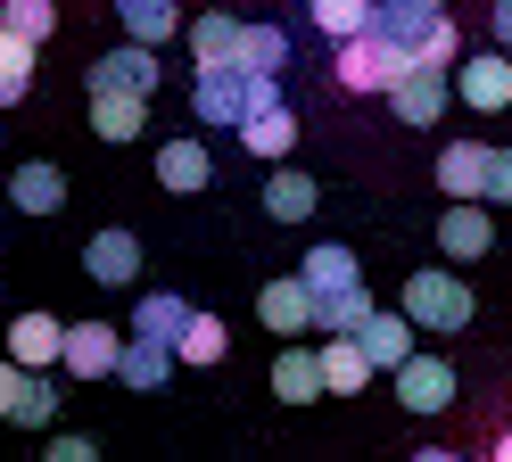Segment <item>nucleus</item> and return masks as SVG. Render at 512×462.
Wrapping results in <instances>:
<instances>
[{"mask_svg":"<svg viewBox=\"0 0 512 462\" xmlns=\"http://www.w3.org/2000/svg\"><path fill=\"white\" fill-rule=\"evenodd\" d=\"M265 99H281V83L273 75H248V66H199V75H190V116H199V124H232L240 132Z\"/></svg>","mask_w":512,"mask_h":462,"instance_id":"f257e3e1","label":"nucleus"},{"mask_svg":"<svg viewBox=\"0 0 512 462\" xmlns=\"http://www.w3.org/2000/svg\"><path fill=\"white\" fill-rule=\"evenodd\" d=\"M405 66H413V50L397 42V33H380V25L331 42V83H339V91H389Z\"/></svg>","mask_w":512,"mask_h":462,"instance_id":"f03ea898","label":"nucleus"},{"mask_svg":"<svg viewBox=\"0 0 512 462\" xmlns=\"http://www.w3.org/2000/svg\"><path fill=\"white\" fill-rule=\"evenodd\" d=\"M405 314L422 322V330H446V339H455L479 306H471V281H463V273H438V264H430V273L405 281Z\"/></svg>","mask_w":512,"mask_h":462,"instance_id":"7ed1b4c3","label":"nucleus"},{"mask_svg":"<svg viewBox=\"0 0 512 462\" xmlns=\"http://www.w3.org/2000/svg\"><path fill=\"white\" fill-rule=\"evenodd\" d=\"M256 314H265L273 339H306V330H323V297H314L306 273H290V281H265V289H256Z\"/></svg>","mask_w":512,"mask_h":462,"instance_id":"20e7f679","label":"nucleus"},{"mask_svg":"<svg viewBox=\"0 0 512 462\" xmlns=\"http://www.w3.org/2000/svg\"><path fill=\"white\" fill-rule=\"evenodd\" d=\"M446 99H455V66H422V58H413L405 75L389 83L397 124H438V116H446Z\"/></svg>","mask_w":512,"mask_h":462,"instance_id":"39448f33","label":"nucleus"},{"mask_svg":"<svg viewBox=\"0 0 512 462\" xmlns=\"http://www.w3.org/2000/svg\"><path fill=\"white\" fill-rule=\"evenodd\" d=\"M0 413H9L17 429H50L58 421V388L34 372V363L9 355V363H0Z\"/></svg>","mask_w":512,"mask_h":462,"instance_id":"423d86ee","label":"nucleus"},{"mask_svg":"<svg viewBox=\"0 0 512 462\" xmlns=\"http://www.w3.org/2000/svg\"><path fill=\"white\" fill-rule=\"evenodd\" d=\"M455 99L479 108V116H504V108H512V50L496 42L488 58H463V66H455Z\"/></svg>","mask_w":512,"mask_h":462,"instance_id":"0eeeda50","label":"nucleus"},{"mask_svg":"<svg viewBox=\"0 0 512 462\" xmlns=\"http://www.w3.org/2000/svg\"><path fill=\"white\" fill-rule=\"evenodd\" d=\"M389 380H397V405L405 413H446V405H455V363H438V355H405Z\"/></svg>","mask_w":512,"mask_h":462,"instance_id":"6e6552de","label":"nucleus"},{"mask_svg":"<svg viewBox=\"0 0 512 462\" xmlns=\"http://www.w3.org/2000/svg\"><path fill=\"white\" fill-rule=\"evenodd\" d=\"M91 91H157V42H141V33H124V50L91 58Z\"/></svg>","mask_w":512,"mask_h":462,"instance_id":"1a4fd4ad","label":"nucleus"},{"mask_svg":"<svg viewBox=\"0 0 512 462\" xmlns=\"http://www.w3.org/2000/svg\"><path fill=\"white\" fill-rule=\"evenodd\" d=\"M83 273L100 281V289H133V273H141V240H133L124 223L91 231V248H83Z\"/></svg>","mask_w":512,"mask_h":462,"instance_id":"9d476101","label":"nucleus"},{"mask_svg":"<svg viewBox=\"0 0 512 462\" xmlns=\"http://www.w3.org/2000/svg\"><path fill=\"white\" fill-rule=\"evenodd\" d=\"M496 248V223H488V198H455V207L438 215V256H488Z\"/></svg>","mask_w":512,"mask_h":462,"instance_id":"9b49d317","label":"nucleus"},{"mask_svg":"<svg viewBox=\"0 0 512 462\" xmlns=\"http://www.w3.org/2000/svg\"><path fill=\"white\" fill-rule=\"evenodd\" d=\"M116 363H124V339L108 322H75L67 330V380H116Z\"/></svg>","mask_w":512,"mask_h":462,"instance_id":"f8f14e48","label":"nucleus"},{"mask_svg":"<svg viewBox=\"0 0 512 462\" xmlns=\"http://www.w3.org/2000/svg\"><path fill=\"white\" fill-rule=\"evenodd\" d=\"M67 330L75 322H58V314H17L9 322V355L34 363V372H50V363H67Z\"/></svg>","mask_w":512,"mask_h":462,"instance_id":"ddd939ff","label":"nucleus"},{"mask_svg":"<svg viewBox=\"0 0 512 462\" xmlns=\"http://www.w3.org/2000/svg\"><path fill=\"white\" fill-rule=\"evenodd\" d=\"M331 388V372H323V347H281V363H273V396L281 405H314V396Z\"/></svg>","mask_w":512,"mask_h":462,"instance_id":"4468645a","label":"nucleus"},{"mask_svg":"<svg viewBox=\"0 0 512 462\" xmlns=\"http://www.w3.org/2000/svg\"><path fill=\"white\" fill-rule=\"evenodd\" d=\"M157 182H166L174 198H199L207 182H215V157H207V141L190 132V141H166L157 149Z\"/></svg>","mask_w":512,"mask_h":462,"instance_id":"2eb2a0df","label":"nucleus"},{"mask_svg":"<svg viewBox=\"0 0 512 462\" xmlns=\"http://www.w3.org/2000/svg\"><path fill=\"white\" fill-rule=\"evenodd\" d=\"M91 132L100 141H141L149 132V91H91Z\"/></svg>","mask_w":512,"mask_h":462,"instance_id":"dca6fc26","label":"nucleus"},{"mask_svg":"<svg viewBox=\"0 0 512 462\" xmlns=\"http://www.w3.org/2000/svg\"><path fill=\"white\" fill-rule=\"evenodd\" d=\"M174 363H182V347H166V339H149V330H133V339H124L116 380H124V388H166V380H174Z\"/></svg>","mask_w":512,"mask_h":462,"instance_id":"f3484780","label":"nucleus"},{"mask_svg":"<svg viewBox=\"0 0 512 462\" xmlns=\"http://www.w3.org/2000/svg\"><path fill=\"white\" fill-rule=\"evenodd\" d=\"M488 157H496V149H479V141L438 149V190H446V198H488Z\"/></svg>","mask_w":512,"mask_h":462,"instance_id":"a211bd4d","label":"nucleus"},{"mask_svg":"<svg viewBox=\"0 0 512 462\" xmlns=\"http://www.w3.org/2000/svg\"><path fill=\"white\" fill-rule=\"evenodd\" d=\"M240 149H248V157H290V149H298V116L281 108V99H265V108L240 124Z\"/></svg>","mask_w":512,"mask_h":462,"instance_id":"6ab92c4d","label":"nucleus"},{"mask_svg":"<svg viewBox=\"0 0 512 462\" xmlns=\"http://www.w3.org/2000/svg\"><path fill=\"white\" fill-rule=\"evenodd\" d=\"M240 17H223V9H207L199 25H190V58H199V66H240Z\"/></svg>","mask_w":512,"mask_h":462,"instance_id":"aec40b11","label":"nucleus"},{"mask_svg":"<svg viewBox=\"0 0 512 462\" xmlns=\"http://www.w3.org/2000/svg\"><path fill=\"white\" fill-rule=\"evenodd\" d=\"M9 198H17V207L25 215H58V207H67V174H58V165H17V182H9Z\"/></svg>","mask_w":512,"mask_h":462,"instance_id":"412c9836","label":"nucleus"},{"mask_svg":"<svg viewBox=\"0 0 512 462\" xmlns=\"http://www.w3.org/2000/svg\"><path fill=\"white\" fill-rule=\"evenodd\" d=\"M413 330H422V322H413V314H372V322L356 330V339L372 347V363H380V372H397V363L413 355Z\"/></svg>","mask_w":512,"mask_h":462,"instance_id":"4be33fe9","label":"nucleus"},{"mask_svg":"<svg viewBox=\"0 0 512 462\" xmlns=\"http://www.w3.org/2000/svg\"><path fill=\"white\" fill-rule=\"evenodd\" d=\"M314 198H323V190H314V174L281 165V174L265 182V215H273V223H306V215H314Z\"/></svg>","mask_w":512,"mask_h":462,"instance_id":"5701e85b","label":"nucleus"},{"mask_svg":"<svg viewBox=\"0 0 512 462\" xmlns=\"http://www.w3.org/2000/svg\"><path fill=\"white\" fill-rule=\"evenodd\" d=\"M190 314H199V306H182L174 289H149L141 306H133V330H149V339H166V347H182V330H190Z\"/></svg>","mask_w":512,"mask_h":462,"instance_id":"b1692460","label":"nucleus"},{"mask_svg":"<svg viewBox=\"0 0 512 462\" xmlns=\"http://www.w3.org/2000/svg\"><path fill=\"white\" fill-rule=\"evenodd\" d=\"M298 273L314 281V297H331V289H347V281H364V273H356V248H339V240L306 248V256H298Z\"/></svg>","mask_w":512,"mask_h":462,"instance_id":"393cba45","label":"nucleus"},{"mask_svg":"<svg viewBox=\"0 0 512 462\" xmlns=\"http://www.w3.org/2000/svg\"><path fill=\"white\" fill-rule=\"evenodd\" d=\"M240 66L248 75H281V66H290V33L281 25H248L240 33Z\"/></svg>","mask_w":512,"mask_h":462,"instance_id":"a878e982","label":"nucleus"},{"mask_svg":"<svg viewBox=\"0 0 512 462\" xmlns=\"http://www.w3.org/2000/svg\"><path fill=\"white\" fill-rule=\"evenodd\" d=\"M306 17L331 33V42H347V33H364L380 17V0H306Z\"/></svg>","mask_w":512,"mask_h":462,"instance_id":"bb28decb","label":"nucleus"},{"mask_svg":"<svg viewBox=\"0 0 512 462\" xmlns=\"http://www.w3.org/2000/svg\"><path fill=\"white\" fill-rule=\"evenodd\" d=\"M116 17H124V33H141V42H166V33L182 25L174 0H116Z\"/></svg>","mask_w":512,"mask_h":462,"instance_id":"cd10ccee","label":"nucleus"},{"mask_svg":"<svg viewBox=\"0 0 512 462\" xmlns=\"http://www.w3.org/2000/svg\"><path fill=\"white\" fill-rule=\"evenodd\" d=\"M34 50L42 42H25V33L0 25V99H25V75H34Z\"/></svg>","mask_w":512,"mask_h":462,"instance_id":"c85d7f7f","label":"nucleus"},{"mask_svg":"<svg viewBox=\"0 0 512 462\" xmlns=\"http://www.w3.org/2000/svg\"><path fill=\"white\" fill-rule=\"evenodd\" d=\"M372 314H380V306H372V289H364V281H347V289L323 297V330H364Z\"/></svg>","mask_w":512,"mask_h":462,"instance_id":"c756f323","label":"nucleus"},{"mask_svg":"<svg viewBox=\"0 0 512 462\" xmlns=\"http://www.w3.org/2000/svg\"><path fill=\"white\" fill-rule=\"evenodd\" d=\"M430 17H438L430 0H380V17H372V25H380V33H397V42L413 50V42L430 33Z\"/></svg>","mask_w":512,"mask_h":462,"instance_id":"7c9ffc66","label":"nucleus"},{"mask_svg":"<svg viewBox=\"0 0 512 462\" xmlns=\"http://www.w3.org/2000/svg\"><path fill=\"white\" fill-rule=\"evenodd\" d=\"M223 347H232V330L199 306V314H190V330H182V363H223Z\"/></svg>","mask_w":512,"mask_h":462,"instance_id":"2f4dec72","label":"nucleus"},{"mask_svg":"<svg viewBox=\"0 0 512 462\" xmlns=\"http://www.w3.org/2000/svg\"><path fill=\"white\" fill-rule=\"evenodd\" d=\"M413 58H422V66H463V25L438 9V17H430V33L413 42Z\"/></svg>","mask_w":512,"mask_h":462,"instance_id":"473e14b6","label":"nucleus"},{"mask_svg":"<svg viewBox=\"0 0 512 462\" xmlns=\"http://www.w3.org/2000/svg\"><path fill=\"white\" fill-rule=\"evenodd\" d=\"M0 25L25 33V42H50V33H58V0H9V9H0Z\"/></svg>","mask_w":512,"mask_h":462,"instance_id":"72a5a7b5","label":"nucleus"},{"mask_svg":"<svg viewBox=\"0 0 512 462\" xmlns=\"http://www.w3.org/2000/svg\"><path fill=\"white\" fill-rule=\"evenodd\" d=\"M488 198H496V207H512V149L488 157Z\"/></svg>","mask_w":512,"mask_h":462,"instance_id":"f704fd0d","label":"nucleus"},{"mask_svg":"<svg viewBox=\"0 0 512 462\" xmlns=\"http://www.w3.org/2000/svg\"><path fill=\"white\" fill-rule=\"evenodd\" d=\"M91 454H100V446L75 438V429H67V438H50V462H91Z\"/></svg>","mask_w":512,"mask_h":462,"instance_id":"c9c22d12","label":"nucleus"},{"mask_svg":"<svg viewBox=\"0 0 512 462\" xmlns=\"http://www.w3.org/2000/svg\"><path fill=\"white\" fill-rule=\"evenodd\" d=\"M488 25H496V42L512 50V0H496V9H488Z\"/></svg>","mask_w":512,"mask_h":462,"instance_id":"e433bc0d","label":"nucleus"},{"mask_svg":"<svg viewBox=\"0 0 512 462\" xmlns=\"http://www.w3.org/2000/svg\"><path fill=\"white\" fill-rule=\"evenodd\" d=\"M496 462H512V429H504V438H496Z\"/></svg>","mask_w":512,"mask_h":462,"instance_id":"4c0bfd02","label":"nucleus"},{"mask_svg":"<svg viewBox=\"0 0 512 462\" xmlns=\"http://www.w3.org/2000/svg\"><path fill=\"white\" fill-rule=\"evenodd\" d=\"M430 9H446V0H430Z\"/></svg>","mask_w":512,"mask_h":462,"instance_id":"58836bf2","label":"nucleus"}]
</instances>
